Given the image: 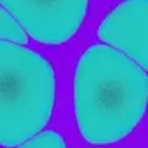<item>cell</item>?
Wrapping results in <instances>:
<instances>
[{
  "mask_svg": "<svg viewBox=\"0 0 148 148\" xmlns=\"http://www.w3.org/2000/svg\"><path fill=\"white\" fill-rule=\"evenodd\" d=\"M23 147H32V148H38V147H45V148H63L64 147V140L58 132L54 130H46V132L35 135L28 140Z\"/></svg>",
  "mask_w": 148,
  "mask_h": 148,
  "instance_id": "obj_6",
  "label": "cell"
},
{
  "mask_svg": "<svg viewBox=\"0 0 148 148\" xmlns=\"http://www.w3.org/2000/svg\"><path fill=\"white\" fill-rule=\"evenodd\" d=\"M89 0H2L28 35L43 45H63L76 35Z\"/></svg>",
  "mask_w": 148,
  "mask_h": 148,
  "instance_id": "obj_3",
  "label": "cell"
},
{
  "mask_svg": "<svg viewBox=\"0 0 148 148\" xmlns=\"http://www.w3.org/2000/svg\"><path fill=\"white\" fill-rule=\"evenodd\" d=\"M0 87V143L25 145L51 117L56 97L54 71L35 51L2 40Z\"/></svg>",
  "mask_w": 148,
  "mask_h": 148,
  "instance_id": "obj_2",
  "label": "cell"
},
{
  "mask_svg": "<svg viewBox=\"0 0 148 148\" xmlns=\"http://www.w3.org/2000/svg\"><path fill=\"white\" fill-rule=\"evenodd\" d=\"M0 33L2 40L16 43V45H25L28 41V36L25 33V28L21 27V23L12 15L7 8H2L0 12Z\"/></svg>",
  "mask_w": 148,
  "mask_h": 148,
  "instance_id": "obj_5",
  "label": "cell"
},
{
  "mask_svg": "<svg viewBox=\"0 0 148 148\" xmlns=\"http://www.w3.org/2000/svg\"><path fill=\"white\" fill-rule=\"evenodd\" d=\"M148 107L147 71L120 49L90 45L74 69V117L87 143L120 142Z\"/></svg>",
  "mask_w": 148,
  "mask_h": 148,
  "instance_id": "obj_1",
  "label": "cell"
},
{
  "mask_svg": "<svg viewBox=\"0 0 148 148\" xmlns=\"http://www.w3.org/2000/svg\"><path fill=\"white\" fill-rule=\"evenodd\" d=\"M97 36L148 71V0H123L102 20Z\"/></svg>",
  "mask_w": 148,
  "mask_h": 148,
  "instance_id": "obj_4",
  "label": "cell"
}]
</instances>
